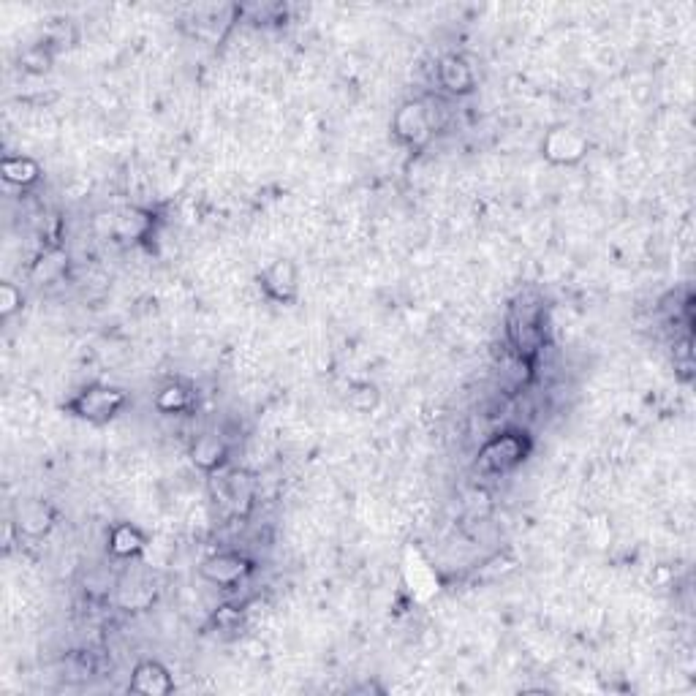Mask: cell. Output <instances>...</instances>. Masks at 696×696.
<instances>
[{
  "mask_svg": "<svg viewBox=\"0 0 696 696\" xmlns=\"http://www.w3.org/2000/svg\"><path fill=\"white\" fill-rule=\"evenodd\" d=\"M128 408V395L123 389L107 387V384H90L66 403L68 414L85 419L90 425H109L112 419Z\"/></svg>",
  "mask_w": 696,
  "mask_h": 696,
  "instance_id": "obj_1",
  "label": "cell"
},
{
  "mask_svg": "<svg viewBox=\"0 0 696 696\" xmlns=\"http://www.w3.org/2000/svg\"><path fill=\"white\" fill-rule=\"evenodd\" d=\"M528 452H531L528 433L506 430V433L493 435V438L479 449L476 465H479V471H484V474H509L517 465L525 463Z\"/></svg>",
  "mask_w": 696,
  "mask_h": 696,
  "instance_id": "obj_2",
  "label": "cell"
},
{
  "mask_svg": "<svg viewBox=\"0 0 696 696\" xmlns=\"http://www.w3.org/2000/svg\"><path fill=\"white\" fill-rule=\"evenodd\" d=\"M509 340L520 359H533L544 340V310L531 302L514 305L509 316Z\"/></svg>",
  "mask_w": 696,
  "mask_h": 696,
  "instance_id": "obj_3",
  "label": "cell"
},
{
  "mask_svg": "<svg viewBox=\"0 0 696 696\" xmlns=\"http://www.w3.org/2000/svg\"><path fill=\"white\" fill-rule=\"evenodd\" d=\"M435 131L433 112L427 107L425 101H406L403 107L397 109L395 117H392V134L400 145L406 147H425L430 142V136Z\"/></svg>",
  "mask_w": 696,
  "mask_h": 696,
  "instance_id": "obj_4",
  "label": "cell"
},
{
  "mask_svg": "<svg viewBox=\"0 0 696 696\" xmlns=\"http://www.w3.org/2000/svg\"><path fill=\"white\" fill-rule=\"evenodd\" d=\"M588 136L574 126H555L544 134L542 155L555 166H574L580 164L588 155Z\"/></svg>",
  "mask_w": 696,
  "mask_h": 696,
  "instance_id": "obj_5",
  "label": "cell"
},
{
  "mask_svg": "<svg viewBox=\"0 0 696 696\" xmlns=\"http://www.w3.org/2000/svg\"><path fill=\"white\" fill-rule=\"evenodd\" d=\"M253 561H248L242 552H218L202 563V577L218 588H237L251 577Z\"/></svg>",
  "mask_w": 696,
  "mask_h": 696,
  "instance_id": "obj_6",
  "label": "cell"
},
{
  "mask_svg": "<svg viewBox=\"0 0 696 696\" xmlns=\"http://www.w3.org/2000/svg\"><path fill=\"white\" fill-rule=\"evenodd\" d=\"M261 289L264 294L275 302H294L297 300V289H300V281H297V267L291 264L289 259L272 261L267 270L259 275Z\"/></svg>",
  "mask_w": 696,
  "mask_h": 696,
  "instance_id": "obj_7",
  "label": "cell"
},
{
  "mask_svg": "<svg viewBox=\"0 0 696 696\" xmlns=\"http://www.w3.org/2000/svg\"><path fill=\"white\" fill-rule=\"evenodd\" d=\"M435 71H438V82H441L446 93H452V96H471L474 93V68L468 66V60L463 55H446V58H441Z\"/></svg>",
  "mask_w": 696,
  "mask_h": 696,
  "instance_id": "obj_8",
  "label": "cell"
},
{
  "mask_svg": "<svg viewBox=\"0 0 696 696\" xmlns=\"http://www.w3.org/2000/svg\"><path fill=\"white\" fill-rule=\"evenodd\" d=\"M131 691L145 696H164L174 691V680L169 675V669L158 661H139L131 675V683H128Z\"/></svg>",
  "mask_w": 696,
  "mask_h": 696,
  "instance_id": "obj_9",
  "label": "cell"
},
{
  "mask_svg": "<svg viewBox=\"0 0 696 696\" xmlns=\"http://www.w3.org/2000/svg\"><path fill=\"white\" fill-rule=\"evenodd\" d=\"M191 460L204 474H215V471H223V465L229 460V446L223 444V438L218 435H202L191 446Z\"/></svg>",
  "mask_w": 696,
  "mask_h": 696,
  "instance_id": "obj_10",
  "label": "cell"
},
{
  "mask_svg": "<svg viewBox=\"0 0 696 696\" xmlns=\"http://www.w3.org/2000/svg\"><path fill=\"white\" fill-rule=\"evenodd\" d=\"M145 547V536L136 531L134 525H128V522H120V525H115L109 531V550H112L115 558H136Z\"/></svg>",
  "mask_w": 696,
  "mask_h": 696,
  "instance_id": "obj_11",
  "label": "cell"
},
{
  "mask_svg": "<svg viewBox=\"0 0 696 696\" xmlns=\"http://www.w3.org/2000/svg\"><path fill=\"white\" fill-rule=\"evenodd\" d=\"M14 525H17L20 536L22 533L25 536H44L52 528V514L44 503H25V506H20Z\"/></svg>",
  "mask_w": 696,
  "mask_h": 696,
  "instance_id": "obj_12",
  "label": "cell"
},
{
  "mask_svg": "<svg viewBox=\"0 0 696 696\" xmlns=\"http://www.w3.org/2000/svg\"><path fill=\"white\" fill-rule=\"evenodd\" d=\"M3 177H6V183L28 188L39 180L41 169L28 155H9V158H3Z\"/></svg>",
  "mask_w": 696,
  "mask_h": 696,
  "instance_id": "obj_13",
  "label": "cell"
},
{
  "mask_svg": "<svg viewBox=\"0 0 696 696\" xmlns=\"http://www.w3.org/2000/svg\"><path fill=\"white\" fill-rule=\"evenodd\" d=\"M191 403H194V395L183 384H169L155 397V406H158V411H164V414H183V411L191 408Z\"/></svg>",
  "mask_w": 696,
  "mask_h": 696,
  "instance_id": "obj_14",
  "label": "cell"
},
{
  "mask_svg": "<svg viewBox=\"0 0 696 696\" xmlns=\"http://www.w3.org/2000/svg\"><path fill=\"white\" fill-rule=\"evenodd\" d=\"M147 229H150V218H147V213H139V210H126L117 218V232L123 234L126 240L145 237Z\"/></svg>",
  "mask_w": 696,
  "mask_h": 696,
  "instance_id": "obj_15",
  "label": "cell"
},
{
  "mask_svg": "<svg viewBox=\"0 0 696 696\" xmlns=\"http://www.w3.org/2000/svg\"><path fill=\"white\" fill-rule=\"evenodd\" d=\"M22 305V294L17 289H14V283H3L0 286V313H3V319H9L14 310Z\"/></svg>",
  "mask_w": 696,
  "mask_h": 696,
  "instance_id": "obj_16",
  "label": "cell"
}]
</instances>
